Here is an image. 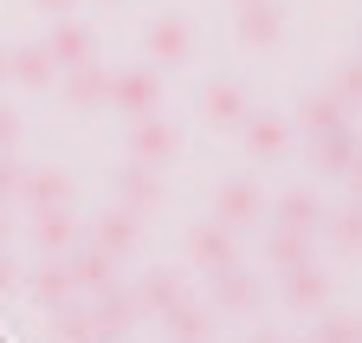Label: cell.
Returning <instances> with one entry per match:
<instances>
[{
  "mask_svg": "<svg viewBox=\"0 0 362 343\" xmlns=\"http://www.w3.org/2000/svg\"><path fill=\"white\" fill-rule=\"evenodd\" d=\"M104 104L123 110V117H149V110L162 104V71H149V65L110 71V98H104Z\"/></svg>",
  "mask_w": 362,
  "mask_h": 343,
  "instance_id": "cell-1",
  "label": "cell"
},
{
  "mask_svg": "<svg viewBox=\"0 0 362 343\" xmlns=\"http://www.w3.org/2000/svg\"><path fill=\"white\" fill-rule=\"evenodd\" d=\"M214 221H220L226 233H240V227L265 221V194H259V182H252V175L220 182V194H214Z\"/></svg>",
  "mask_w": 362,
  "mask_h": 343,
  "instance_id": "cell-2",
  "label": "cell"
},
{
  "mask_svg": "<svg viewBox=\"0 0 362 343\" xmlns=\"http://www.w3.org/2000/svg\"><path fill=\"white\" fill-rule=\"evenodd\" d=\"M181 156V136H175V123H162L156 110L149 117H129V162H143V168H162Z\"/></svg>",
  "mask_w": 362,
  "mask_h": 343,
  "instance_id": "cell-3",
  "label": "cell"
},
{
  "mask_svg": "<svg viewBox=\"0 0 362 343\" xmlns=\"http://www.w3.org/2000/svg\"><path fill=\"white\" fill-rule=\"evenodd\" d=\"M26 291H33V305H45V311L65 305V298L78 291V285H71V266H65V252H39V266L26 272Z\"/></svg>",
  "mask_w": 362,
  "mask_h": 343,
  "instance_id": "cell-4",
  "label": "cell"
},
{
  "mask_svg": "<svg viewBox=\"0 0 362 343\" xmlns=\"http://www.w3.org/2000/svg\"><path fill=\"white\" fill-rule=\"evenodd\" d=\"M188 52H194V33L181 13L149 20V65H188Z\"/></svg>",
  "mask_w": 362,
  "mask_h": 343,
  "instance_id": "cell-5",
  "label": "cell"
},
{
  "mask_svg": "<svg viewBox=\"0 0 362 343\" xmlns=\"http://www.w3.org/2000/svg\"><path fill=\"white\" fill-rule=\"evenodd\" d=\"M7 78L26 84V91H45V84L59 78L52 52H45V39H26V46H7Z\"/></svg>",
  "mask_w": 362,
  "mask_h": 343,
  "instance_id": "cell-6",
  "label": "cell"
},
{
  "mask_svg": "<svg viewBox=\"0 0 362 343\" xmlns=\"http://www.w3.org/2000/svg\"><path fill=\"white\" fill-rule=\"evenodd\" d=\"M201 123H214V130H233V123H246V91H240L233 78L201 84Z\"/></svg>",
  "mask_w": 362,
  "mask_h": 343,
  "instance_id": "cell-7",
  "label": "cell"
},
{
  "mask_svg": "<svg viewBox=\"0 0 362 343\" xmlns=\"http://www.w3.org/2000/svg\"><path fill=\"white\" fill-rule=\"evenodd\" d=\"M26 233H33V246H39V252H71L78 221H71V207H33Z\"/></svg>",
  "mask_w": 362,
  "mask_h": 343,
  "instance_id": "cell-8",
  "label": "cell"
},
{
  "mask_svg": "<svg viewBox=\"0 0 362 343\" xmlns=\"http://www.w3.org/2000/svg\"><path fill=\"white\" fill-rule=\"evenodd\" d=\"M188 260L214 279V272H226V266H233V233H226L220 221L214 227H188Z\"/></svg>",
  "mask_w": 362,
  "mask_h": 343,
  "instance_id": "cell-9",
  "label": "cell"
},
{
  "mask_svg": "<svg viewBox=\"0 0 362 343\" xmlns=\"http://www.w3.org/2000/svg\"><path fill=\"white\" fill-rule=\"evenodd\" d=\"M279 33H285V13L272 7V0H246L240 7V46L265 52V46H279Z\"/></svg>",
  "mask_w": 362,
  "mask_h": 343,
  "instance_id": "cell-10",
  "label": "cell"
},
{
  "mask_svg": "<svg viewBox=\"0 0 362 343\" xmlns=\"http://www.w3.org/2000/svg\"><path fill=\"white\" fill-rule=\"evenodd\" d=\"M65 78V104L71 110H98L104 98H110V71H98V59H84V65H71V71H59Z\"/></svg>",
  "mask_w": 362,
  "mask_h": 343,
  "instance_id": "cell-11",
  "label": "cell"
},
{
  "mask_svg": "<svg viewBox=\"0 0 362 343\" xmlns=\"http://www.w3.org/2000/svg\"><path fill=\"white\" fill-rule=\"evenodd\" d=\"M20 201H26V214L33 207H65L71 201V175L65 168H26L20 175Z\"/></svg>",
  "mask_w": 362,
  "mask_h": 343,
  "instance_id": "cell-12",
  "label": "cell"
},
{
  "mask_svg": "<svg viewBox=\"0 0 362 343\" xmlns=\"http://www.w3.org/2000/svg\"><path fill=\"white\" fill-rule=\"evenodd\" d=\"M65 266H71V285H78V291H90V298L117 285V260H110L104 246H84V252H71Z\"/></svg>",
  "mask_w": 362,
  "mask_h": 343,
  "instance_id": "cell-13",
  "label": "cell"
},
{
  "mask_svg": "<svg viewBox=\"0 0 362 343\" xmlns=\"http://www.w3.org/2000/svg\"><path fill=\"white\" fill-rule=\"evenodd\" d=\"M45 52H52V65H59V71H71V65H84V59H98V52H90V33H84V20H71V13L52 26Z\"/></svg>",
  "mask_w": 362,
  "mask_h": 343,
  "instance_id": "cell-14",
  "label": "cell"
},
{
  "mask_svg": "<svg viewBox=\"0 0 362 343\" xmlns=\"http://www.w3.org/2000/svg\"><path fill=\"white\" fill-rule=\"evenodd\" d=\"M90 324H98V343H110V337H123L129 324H136V298L129 291H98V305H90Z\"/></svg>",
  "mask_w": 362,
  "mask_h": 343,
  "instance_id": "cell-15",
  "label": "cell"
},
{
  "mask_svg": "<svg viewBox=\"0 0 362 343\" xmlns=\"http://www.w3.org/2000/svg\"><path fill=\"white\" fill-rule=\"evenodd\" d=\"M285 149H291V123L285 117H252L246 123V156L252 162H279Z\"/></svg>",
  "mask_w": 362,
  "mask_h": 343,
  "instance_id": "cell-16",
  "label": "cell"
},
{
  "mask_svg": "<svg viewBox=\"0 0 362 343\" xmlns=\"http://www.w3.org/2000/svg\"><path fill=\"white\" fill-rule=\"evenodd\" d=\"M324 298H330V279L317 266H291L285 272V305L291 311H324Z\"/></svg>",
  "mask_w": 362,
  "mask_h": 343,
  "instance_id": "cell-17",
  "label": "cell"
},
{
  "mask_svg": "<svg viewBox=\"0 0 362 343\" xmlns=\"http://www.w3.org/2000/svg\"><path fill=\"white\" fill-rule=\"evenodd\" d=\"M272 221H279V227H291V233H310V227H324V207H317V194L291 188V194H279V201H272Z\"/></svg>",
  "mask_w": 362,
  "mask_h": 343,
  "instance_id": "cell-18",
  "label": "cell"
},
{
  "mask_svg": "<svg viewBox=\"0 0 362 343\" xmlns=\"http://www.w3.org/2000/svg\"><path fill=\"white\" fill-rule=\"evenodd\" d=\"M117 194H123V207H129V214H149V207L162 201V188H156V168H143V162L117 168Z\"/></svg>",
  "mask_w": 362,
  "mask_h": 343,
  "instance_id": "cell-19",
  "label": "cell"
},
{
  "mask_svg": "<svg viewBox=\"0 0 362 343\" xmlns=\"http://www.w3.org/2000/svg\"><path fill=\"white\" fill-rule=\"evenodd\" d=\"M304 136H330V130H343L349 123V104L337 98V91H317V98H304Z\"/></svg>",
  "mask_w": 362,
  "mask_h": 343,
  "instance_id": "cell-20",
  "label": "cell"
},
{
  "mask_svg": "<svg viewBox=\"0 0 362 343\" xmlns=\"http://www.w3.org/2000/svg\"><path fill=\"white\" fill-rule=\"evenodd\" d=\"M129 298H136V311H156V318H162L175 298H188V285H181V272H168V266H162V272H149L143 285H136Z\"/></svg>",
  "mask_w": 362,
  "mask_h": 343,
  "instance_id": "cell-21",
  "label": "cell"
},
{
  "mask_svg": "<svg viewBox=\"0 0 362 343\" xmlns=\"http://www.w3.org/2000/svg\"><path fill=\"white\" fill-rule=\"evenodd\" d=\"M90 246H104L110 260H123V252L136 246V214H129V207H110L104 221L90 227Z\"/></svg>",
  "mask_w": 362,
  "mask_h": 343,
  "instance_id": "cell-22",
  "label": "cell"
},
{
  "mask_svg": "<svg viewBox=\"0 0 362 343\" xmlns=\"http://www.w3.org/2000/svg\"><path fill=\"white\" fill-rule=\"evenodd\" d=\"M162 318H168L175 343H207V337H214V318H207V311L194 305V298H175V305H168Z\"/></svg>",
  "mask_w": 362,
  "mask_h": 343,
  "instance_id": "cell-23",
  "label": "cell"
},
{
  "mask_svg": "<svg viewBox=\"0 0 362 343\" xmlns=\"http://www.w3.org/2000/svg\"><path fill=\"white\" fill-rule=\"evenodd\" d=\"M214 305H220V311H252V305H259V285H252L240 266H226V272H214Z\"/></svg>",
  "mask_w": 362,
  "mask_h": 343,
  "instance_id": "cell-24",
  "label": "cell"
},
{
  "mask_svg": "<svg viewBox=\"0 0 362 343\" xmlns=\"http://www.w3.org/2000/svg\"><path fill=\"white\" fill-rule=\"evenodd\" d=\"M265 266H279V272H291V266H310V233H291V227H279L265 240Z\"/></svg>",
  "mask_w": 362,
  "mask_h": 343,
  "instance_id": "cell-25",
  "label": "cell"
},
{
  "mask_svg": "<svg viewBox=\"0 0 362 343\" xmlns=\"http://www.w3.org/2000/svg\"><path fill=\"white\" fill-rule=\"evenodd\" d=\"M52 343H98V324H90V311H78L71 298H65V305H52Z\"/></svg>",
  "mask_w": 362,
  "mask_h": 343,
  "instance_id": "cell-26",
  "label": "cell"
},
{
  "mask_svg": "<svg viewBox=\"0 0 362 343\" xmlns=\"http://www.w3.org/2000/svg\"><path fill=\"white\" fill-rule=\"evenodd\" d=\"M317 143V168H356V136H349V123L330 136H310Z\"/></svg>",
  "mask_w": 362,
  "mask_h": 343,
  "instance_id": "cell-27",
  "label": "cell"
},
{
  "mask_svg": "<svg viewBox=\"0 0 362 343\" xmlns=\"http://www.w3.org/2000/svg\"><path fill=\"white\" fill-rule=\"evenodd\" d=\"M337 246H343V252H362V201H349V207L337 214Z\"/></svg>",
  "mask_w": 362,
  "mask_h": 343,
  "instance_id": "cell-28",
  "label": "cell"
},
{
  "mask_svg": "<svg viewBox=\"0 0 362 343\" xmlns=\"http://www.w3.org/2000/svg\"><path fill=\"white\" fill-rule=\"evenodd\" d=\"M330 91H337L343 104H362V59H343V65H337V84H330Z\"/></svg>",
  "mask_w": 362,
  "mask_h": 343,
  "instance_id": "cell-29",
  "label": "cell"
},
{
  "mask_svg": "<svg viewBox=\"0 0 362 343\" xmlns=\"http://www.w3.org/2000/svg\"><path fill=\"white\" fill-rule=\"evenodd\" d=\"M20 175H26V168H20V162H13L7 149H0V201H7V207L20 201Z\"/></svg>",
  "mask_w": 362,
  "mask_h": 343,
  "instance_id": "cell-30",
  "label": "cell"
},
{
  "mask_svg": "<svg viewBox=\"0 0 362 343\" xmlns=\"http://www.w3.org/2000/svg\"><path fill=\"white\" fill-rule=\"evenodd\" d=\"M317 343H356V324L349 318H324L317 324Z\"/></svg>",
  "mask_w": 362,
  "mask_h": 343,
  "instance_id": "cell-31",
  "label": "cell"
},
{
  "mask_svg": "<svg viewBox=\"0 0 362 343\" xmlns=\"http://www.w3.org/2000/svg\"><path fill=\"white\" fill-rule=\"evenodd\" d=\"M13 136H20V110L0 104V149H13Z\"/></svg>",
  "mask_w": 362,
  "mask_h": 343,
  "instance_id": "cell-32",
  "label": "cell"
},
{
  "mask_svg": "<svg viewBox=\"0 0 362 343\" xmlns=\"http://www.w3.org/2000/svg\"><path fill=\"white\" fill-rule=\"evenodd\" d=\"M20 291V266L7 260V246H0V298H13Z\"/></svg>",
  "mask_w": 362,
  "mask_h": 343,
  "instance_id": "cell-33",
  "label": "cell"
},
{
  "mask_svg": "<svg viewBox=\"0 0 362 343\" xmlns=\"http://www.w3.org/2000/svg\"><path fill=\"white\" fill-rule=\"evenodd\" d=\"M33 7H39V13H45V20H65V13H71V7H78V0H33Z\"/></svg>",
  "mask_w": 362,
  "mask_h": 343,
  "instance_id": "cell-34",
  "label": "cell"
},
{
  "mask_svg": "<svg viewBox=\"0 0 362 343\" xmlns=\"http://www.w3.org/2000/svg\"><path fill=\"white\" fill-rule=\"evenodd\" d=\"M13 233H20V227H13V214H7V201H0V246H7Z\"/></svg>",
  "mask_w": 362,
  "mask_h": 343,
  "instance_id": "cell-35",
  "label": "cell"
},
{
  "mask_svg": "<svg viewBox=\"0 0 362 343\" xmlns=\"http://www.w3.org/2000/svg\"><path fill=\"white\" fill-rule=\"evenodd\" d=\"M0 84H7V46H0Z\"/></svg>",
  "mask_w": 362,
  "mask_h": 343,
  "instance_id": "cell-36",
  "label": "cell"
},
{
  "mask_svg": "<svg viewBox=\"0 0 362 343\" xmlns=\"http://www.w3.org/2000/svg\"><path fill=\"white\" fill-rule=\"evenodd\" d=\"M356 201H362V162H356Z\"/></svg>",
  "mask_w": 362,
  "mask_h": 343,
  "instance_id": "cell-37",
  "label": "cell"
},
{
  "mask_svg": "<svg viewBox=\"0 0 362 343\" xmlns=\"http://www.w3.org/2000/svg\"><path fill=\"white\" fill-rule=\"evenodd\" d=\"M252 343H279V337H252Z\"/></svg>",
  "mask_w": 362,
  "mask_h": 343,
  "instance_id": "cell-38",
  "label": "cell"
},
{
  "mask_svg": "<svg viewBox=\"0 0 362 343\" xmlns=\"http://www.w3.org/2000/svg\"><path fill=\"white\" fill-rule=\"evenodd\" d=\"M98 7H117V0H98Z\"/></svg>",
  "mask_w": 362,
  "mask_h": 343,
  "instance_id": "cell-39",
  "label": "cell"
},
{
  "mask_svg": "<svg viewBox=\"0 0 362 343\" xmlns=\"http://www.w3.org/2000/svg\"><path fill=\"white\" fill-rule=\"evenodd\" d=\"M356 343H362V324H356Z\"/></svg>",
  "mask_w": 362,
  "mask_h": 343,
  "instance_id": "cell-40",
  "label": "cell"
},
{
  "mask_svg": "<svg viewBox=\"0 0 362 343\" xmlns=\"http://www.w3.org/2000/svg\"><path fill=\"white\" fill-rule=\"evenodd\" d=\"M240 7H246V0H240Z\"/></svg>",
  "mask_w": 362,
  "mask_h": 343,
  "instance_id": "cell-41",
  "label": "cell"
},
{
  "mask_svg": "<svg viewBox=\"0 0 362 343\" xmlns=\"http://www.w3.org/2000/svg\"><path fill=\"white\" fill-rule=\"evenodd\" d=\"M356 59H362V52H356Z\"/></svg>",
  "mask_w": 362,
  "mask_h": 343,
  "instance_id": "cell-42",
  "label": "cell"
}]
</instances>
